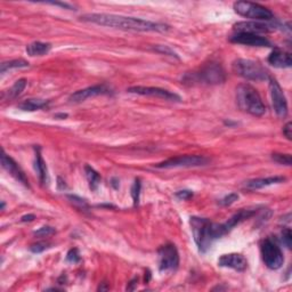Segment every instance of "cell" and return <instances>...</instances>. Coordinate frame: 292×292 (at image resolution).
<instances>
[{"mask_svg": "<svg viewBox=\"0 0 292 292\" xmlns=\"http://www.w3.org/2000/svg\"><path fill=\"white\" fill-rule=\"evenodd\" d=\"M1 166L14 180H16L18 182L29 187V181L27 176H25L24 171L22 170V168L18 166V163L15 160L6 154L5 151L1 152Z\"/></svg>", "mask_w": 292, "mask_h": 292, "instance_id": "obj_15", "label": "cell"}, {"mask_svg": "<svg viewBox=\"0 0 292 292\" xmlns=\"http://www.w3.org/2000/svg\"><path fill=\"white\" fill-rule=\"evenodd\" d=\"M283 134H284V136L288 138V140L291 141V138H292V123L290 121L283 127Z\"/></svg>", "mask_w": 292, "mask_h": 292, "instance_id": "obj_36", "label": "cell"}, {"mask_svg": "<svg viewBox=\"0 0 292 292\" xmlns=\"http://www.w3.org/2000/svg\"><path fill=\"white\" fill-rule=\"evenodd\" d=\"M256 213H257V209H241L239 213H236L234 216L229 218L225 224H222V227H224V231L226 232V234H227L228 232H231L236 225H239L242 221L255 216Z\"/></svg>", "mask_w": 292, "mask_h": 292, "instance_id": "obj_19", "label": "cell"}, {"mask_svg": "<svg viewBox=\"0 0 292 292\" xmlns=\"http://www.w3.org/2000/svg\"><path fill=\"white\" fill-rule=\"evenodd\" d=\"M237 200H239V194H236V193H231V194L226 195L225 198H222L220 201H219V204L222 207H228V206H232V204Z\"/></svg>", "mask_w": 292, "mask_h": 292, "instance_id": "obj_30", "label": "cell"}, {"mask_svg": "<svg viewBox=\"0 0 292 292\" xmlns=\"http://www.w3.org/2000/svg\"><path fill=\"white\" fill-rule=\"evenodd\" d=\"M279 27L277 24L273 23H264V22L258 21H249V22H239L234 25V30L236 32H247V34H267V32L274 31Z\"/></svg>", "mask_w": 292, "mask_h": 292, "instance_id": "obj_12", "label": "cell"}, {"mask_svg": "<svg viewBox=\"0 0 292 292\" xmlns=\"http://www.w3.org/2000/svg\"><path fill=\"white\" fill-rule=\"evenodd\" d=\"M154 50L160 54H164V55H168V56L178 58V55L175 53L174 50L170 48V47H168V46H155Z\"/></svg>", "mask_w": 292, "mask_h": 292, "instance_id": "obj_32", "label": "cell"}, {"mask_svg": "<svg viewBox=\"0 0 292 292\" xmlns=\"http://www.w3.org/2000/svg\"><path fill=\"white\" fill-rule=\"evenodd\" d=\"M218 266L234 269L236 272H244L248 268V261L241 254H227L218 259Z\"/></svg>", "mask_w": 292, "mask_h": 292, "instance_id": "obj_16", "label": "cell"}, {"mask_svg": "<svg viewBox=\"0 0 292 292\" xmlns=\"http://www.w3.org/2000/svg\"><path fill=\"white\" fill-rule=\"evenodd\" d=\"M189 225H191L196 246H198L200 253L202 254L207 253L210 249L215 241L226 235L222 224H215L208 218L191 217Z\"/></svg>", "mask_w": 292, "mask_h": 292, "instance_id": "obj_2", "label": "cell"}, {"mask_svg": "<svg viewBox=\"0 0 292 292\" xmlns=\"http://www.w3.org/2000/svg\"><path fill=\"white\" fill-rule=\"evenodd\" d=\"M28 85V81L25 79H20L14 83L12 88L8 90V97L9 98H16L20 96V95L23 93L25 87Z\"/></svg>", "mask_w": 292, "mask_h": 292, "instance_id": "obj_25", "label": "cell"}, {"mask_svg": "<svg viewBox=\"0 0 292 292\" xmlns=\"http://www.w3.org/2000/svg\"><path fill=\"white\" fill-rule=\"evenodd\" d=\"M236 103L240 110L248 114L262 116L266 113V107L260 95L248 83H242L236 88Z\"/></svg>", "mask_w": 292, "mask_h": 292, "instance_id": "obj_3", "label": "cell"}, {"mask_svg": "<svg viewBox=\"0 0 292 292\" xmlns=\"http://www.w3.org/2000/svg\"><path fill=\"white\" fill-rule=\"evenodd\" d=\"M110 94H112V91L108 86L96 85V86L87 87L85 89L75 91V93H73L71 95L70 98H69V101L72 102V103H81V102H85L90 97H96V96H100V95H110Z\"/></svg>", "mask_w": 292, "mask_h": 292, "instance_id": "obj_14", "label": "cell"}, {"mask_svg": "<svg viewBox=\"0 0 292 292\" xmlns=\"http://www.w3.org/2000/svg\"><path fill=\"white\" fill-rule=\"evenodd\" d=\"M54 233H55V228L50 227V226H43V227H40L39 229L35 231L34 235L40 236V237H45V236L53 235Z\"/></svg>", "mask_w": 292, "mask_h": 292, "instance_id": "obj_31", "label": "cell"}, {"mask_svg": "<svg viewBox=\"0 0 292 292\" xmlns=\"http://www.w3.org/2000/svg\"><path fill=\"white\" fill-rule=\"evenodd\" d=\"M232 42L239 43V45L250 46V47H272L271 41L265 36L254 34H247V32H236L229 38Z\"/></svg>", "mask_w": 292, "mask_h": 292, "instance_id": "obj_13", "label": "cell"}, {"mask_svg": "<svg viewBox=\"0 0 292 292\" xmlns=\"http://www.w3.org/2000/svg\"><path fill=\"white\" fill-rule=\"evenodd\" d=\"M81 260V257H80L79 250L76 248H73V249L69 250L67 255V261L71 262V264H78V262Z\"/></svg>", "mask_w": 292, "mask_h": 292, "instance_id": "obj_29", "label": "cell"}, {"mask_svg": "<svg viewBox=\"0 0 292 292\" xmlns=\"http://www.w3.org/2000/svg\"><path fill=\"white\" fill-rule=\"evenodd\" d=\"M209 160L202 155H181L168 159L166 161L155 164L160 169H171V168H191L206 166Z\"/></svg>", "mask_w": 292, "mask_h": 292, "instance_id": "obj_9", "label": "cell"}, {"mask_svg": "<svg viewBox=\"0 0 292 292\" xmlns=\"http://www.w3.org/2000/svg\"><path fill=\"white\" fill-rule=\"evenodd\" d=\"M233 71L241 78L250 81H264L269 79L268 72L258 62L239 58L233 63Z\"/></svg>", "mask_w": 292, "mask_h": 292, "instance_id": "obj_5", "label": "cell"}, {"mask_svg": "<svg viewBox=\"0 0 292 292\" xmlns=\"http://www.w3.org/2000/svg\"><path fill=\"white\" fill-rule=\"evenodd\" d=\"M35 169L38 174L39 180L41 184H46L48 182V171H47L46 162L43 161L41 154H40V149H36V158H35Z\"/></svg>", "mask_w": 292, "mask_h": 292, "instance_id": "obj_22", "label": "cell"}, {"mask_svg": "<svg viewBox=\"0 0 292 292\" xmlns=\"http://www.w3.org/2000/svg\"><path fill=\"white\" fill-rule=\"evenodd\" d=\"M3 208H5V202L2 201V202H1V210H3Z\"/></svg>", "mask_w": 292, "mask_h": 292, "instance_id": "obj_40", "label": "cell"}, {"mask_svg": "<svg viewBox=\"0 0 292 292\" xmlns=\"http://www.w3.org/2000/svg\"><path fill=\"white\" fill-rule=\"evenodd\" d=\"M29 62L24 60H12L8 62H2L1 67H0V72L1 74L6 73L7 71L12 70V69H22V68H28Z\"/></svg>", "mask_w": 292, "mask_h": 292, "instance_id": "obj_24", "label": "cell"}, {"mask_svg": "<svg viewBox=\"0 0 292 292\" xmlns=\"http://www.w3.org/2000/svg\"><path fill=\"white\" fill-rule=\"evenodd\" d=\"M85 174H86L87 181H88V182H89L90 189L96 191L97 187L101 184V181H102L100 174H98L93 167L88 166V164H86L85 166Z\"/></svg>", "mask_w": 292, "mask_h": 292, "instance_id": "obj_23", "label": "cell"}, {"mask_svg": "<svg viewBox=\"0 0 292 292\" xmlns=\"http://www.w3.org/2000/svg\"><path fill=\"white\" fill-rule=\"evenodd\" d=\"M50 49H52V45L48 42H41V41H35L28 45L27 47V53L30 56H43V55H47Z\"/></svg>", "mask_w": 292, "mask_h": 292, "instance_id": "obj_21", "label": "cell"}, {"mask_svg": "<svg viewBox=\"0 0 292 292\" xmlns=\"http://www.w3.org/2000/svg\"><path fill=\"white\" fill-rule=\"evenodd\" d=\"M46 3H49V5H54V6H60V7H63V8H67V9H73L74 7L70 3H67V2H46Z\"/></svg>", "mask_w": 292, "mask_h": 292, "instance_id": "obj_37", "label": "cell"}, {"mask_svg": "<svg viewBox=\"0 0 292 292\" xmlns=\"http://www.w3.org/2000/svg\"><path fill=\"white\" fill-rule=\"evenodd\" d=\"M287 178L282 176H272L266 178H256V180H250L244 182V188L249 189V191H256V189H260L267 186H272L280 182H286Z\"/></svg>", "mask_w": 292, "mask_h": 292, "instance_id": "obj_17", "label": "cell"}, {"mask_svg": "<svg viewBox=\"0 0 292 292\" xmlns=\"http://www.w3.org/2000/svg\"><path fill=\"white\" fill-rule=\"evenodd\" d=\"M141 188H142V184L140 180H136L134 182L133 187H131V196H133L134 200V204L137 206L138 202H140V194H141Z\"/></svg>", "mask_w": 292, "mask_h": 292, "instance_id": "obj_27", "label": "cell"}, {"mask_svg": "<svg viewBox=\"0 0 292 292\" xmlns=\"http://www.w3.org/2000/svg\"><path fill=\"white\" fill-rule=\"evenodd\" d=\"M281 241L286 246L288 249H291V242H292V234L290 228H284L281 233Z\"/></svg>", "mask_w": 292, "mask_h": 292, "instance_id": "obj_28", "label": "cell"}, {"mask_svg": "<svg viewBox=\"0 0 292 292\" xmlns=\"http://www.w3.org/2000/svg\"><path fill=\"white\" fill-rule=\"evenodd\" d=\"M268 63L273 65L274 68L279 69H287L292 65V58L291 55L287 52H283L279 48L274 49L268 56Z\"/></svg>", "mask_w": 292, "mask_h": 292, "instance_id": "obj_18", "label": "cell"}, {"mask_svg": "<svg viewBox=\"0 0 292 292\" xmlns=\"http://www.w3.org/2000/svg\"><path fill=\"white\" fill-rule=\"evenodd\" d=\"M261 258L266 267L276 271L282 267L284 257L280 247L271 239H265L260 244Z\"/></svg>", "mask_w": 292, "mask_h": 292, "instance_id": "obj_8", "label": "cell"}, {"mask_svg": "<svg viewBox=\"0 0 292 292\" xmlns=\"http://www.w3.org/2000/svg\"><path fill=\"white\" fill-rule=\"evenodd\" d=\"M184 80L186 82H199L204 85H219L226 80L224 69L218 63H209L192 74H186Z\"/></svg>", "mask_w": 292, "mask_h": 292, "instance_id": "obj_4", "label": "cell"}, {"mask_svg": "<svg viewBox=\"0 0 292 292\" xmlns=\"http://www.w3.org/2000/svg\"><path fill=\"white\" fill-rule=\"evenodd\" d=\"M68 198L72 201V203L78 204V206L80 208H82V209H87V208H88V204H87V202L83 199H80L75 195H68Z\"/></svg>", "mask_w": 292, "mask_h": 292, "instance_id": "obj_34", "label": "cell"}, {"mask_svg": "<svg viewBox=\"0 0 292 292\" xmlns=\"http://www.w3.org/2000/svg\"><path fill=\"white\" fill-rule=\"evenodd\" d=\"M48 248H49V243L38 242V243L32 244V246L30 247V250L34 254H40V253H42V251H45L46 249H48Z\"/></svg>", "mask_w": 292, "mask_h": 292, "instance_id": "obj_33", "label": "cell"}, {"mask_svg": "<svg viewBox=\"0 0 292 292\" xmlns=\"http://www.w3.org/2000/svg\"><path fill=\"white\" fill-rule=\"evenodd\" d=\"M158 265L161 273H174L180 266V254L175 244L168 243L158 250Z\"/></svg>", "mask_w": 292, "mask_h": 292, "instance_id": "obj_7", "label": "cell"}, {"mask_svg": "<svg viewBox=\"0 0 292 292\" xmlns=\"http://www.w3.org/2000/svg\"><path fill=\"white\" fill-rule=\"evenodd\" d=\"M175 195L180 200H188L193 196V192L189 189H182V191H178Z\"/></svg>", "mask_w": 292, "mask_h": 292, "instance_id": "obj_35", "label": "cell"}, {"mask_svg": "<svg viewBox=\"0 0 292 292\" xmlns=\"http://www.w3.org/2000/svg\"><path fill=\"white\" fill-rule=\"evenodd\" d=\"M269 94H271L272 98V105L273 109L277 116L280 118H286L288 115V102L284 95L282 88L279 85V82L276 81L274 78L269 76Z\"/></svg>", "mask_w": 292, "mask_h": 292, "instance_id": "obj_11", "label": "cell"}, {"mask_svg": "<svg viewBox=\"0 0 292 292\" xmlns=\"http://www.w3.org/2000/svg\"><path fill=\"white\" fill-rule=\"evenodd\" d=\"M68 116V114H63V113H62V114H56L55 115V118H62V119H64V118H67Z\"/></svg>", "mask_w": 292, "mask_h": 292, "instance_id": "obj_39", "label": "cell"}, {"mask_svg": "<svg viewBox=\"0 0 292 292\" xmlns=\"http://www.w3.org/2000/svg\"><path fill=\"white\" fill-rule=\"evenodd\" d=\"M35 218H36V217H35V215H25V216H23V217L21 218V221H22V222L32 221Z\"/></svg>", "mask_w": 292, "mask_h": 292, "instance_id": "obj_38", "label": "cell"}, {"mask_svg": "<svg viewBox=\"0 0 292 292\" xmlns=\"http://www.w3.org/2000/svg\"><path fill=\"white\" fill-rule=\"evenodd\" d=\"M49 101L46 100H40V98H30L27 100L18 105V109L25 112H34L36 110H41L48 107Z\"/></svg>", "mask_w": 292, "mask_h": 292, "instance_id": "obj_20", "label": "cell"}, {"mask_svg": "<svg viewBox=\"0 0 292 292\" xmlns=\"http://www.w3.org/2000/svg\"><path fill=\"white\" fill-rule=\"evenodd\" d=\"M128 93L130 94H137L142 95V96H151V97H156L161 98L164 101H170V102H177V103H181L182 97L176 93H173V91L159 88V87H145V86H135L130 87V88L127 89Z\"/></svg>", "mask_w": 292, "mask_h": 292, "instance_id": "obj_10", "label": "cell"}, {"mask_svg": "<svg viewBox=\"0 0 292 292\" xmlns=\"http://www.w3.org/2000/svg\"><path fill=\"white\" fill-rule=\"evenodd\" d=\"M235 13L239 15L250 18L253 21L258 22H269L274 20V14L267 7L259 5V3L250 1H236L233 5Z\"/></svg>", "mask_w": 292, "mask_h": 292, "instance_id": "obj_6", "label": "cell"}, {"mask_svg": "<svg viewBox=\"0 0 292 292\" xmlns=\"http://www.w3.org/2000/svg\"><path fill=\"white\" fill-rule=\"evenodd\" d=\"M80 18H81V21L83 22L102 25V27L121 29V30H130V31L167 32L170 28L169 25L164 23L146 21L137 17L115 15V14L93 13V14H86V15H82Z\"/></svg>", "mask_w": 292, "mask_h": 292, "instance_id": "obj_1", "label": "cell"}, {"mask_svg": "<svg viewBox=\"0 0 292 292\" xmlns=\"http://www.w3.org/2000/svg\"><path fill=\"white\" fill-rule=\"evenodd\" d=\"M272 159L274 161L283 164V166H291V155L290 154H282V153H274L272 154Z\"/></svg>", "mask_w": 292, "mask_h": 292, "instance_id": "obj_26", "label": "cell"}]
</instances>
